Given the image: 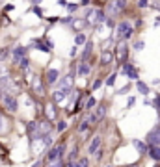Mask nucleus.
<instances>
[{"mask_svg":"<svg viewBox=\"0 0 160 167\" xmlns=\"http://www.w3.org/2000/svg\"><path fill=\"white\" fill-rule=\"evenodd\" d=\"M102 156H104V151H102V147H101V149L97 151V154H95V160H97V162H101V160H102Z\"/></svg>","mask_w":160,"mask_h":167,"instance_id":"473e14b6","label":"nucleus"},{"mask_svg":"<svg viewBox=\"0 0 160 167\" xmlns=\"http://www.w3.org/2000/svg\"><path fill=\"white\" fill-rule=\"evenodd\" d=\"M136 104V99L134 97H128V100H127V108H132Z\"/></svg>","mask_w":160,"mask_h":167,"instance_id":"f704fd0d","label":"nucleus"},{"mask_svg":"<svg viewBox=\"0 0 160 167\" xmlns=\"http://www.w3.org/2000/svg\"><path fill=\"white\" fill-rule=\"evenodd\" d=\"M0 102H2V108L6 111H9V113H17L19 111V102H17V99L13 97L11 93H4L2 99H0Z\"/></svg>","mask_w":160,"mask_h":167,"instance_id":"f03ea898","label":"nucleus"},{"mask_svg":"<svg viewBox=\"0 0 160 167\" xmlns=\"http://www.w3.org/2000/svg\"><path fill=\"white\" fill-rule=\"evenodd\" d=\"M101 85H102V80L99 78V80H95V82H93V85H91V89H93V91H95V89H99Z\"/></svg>","mask_w":160,"mask_h":167,"instance_id":"72a5a7b5","label":"nucleus"},{"mask_svg":"<svg viewBox=\"0 0 160 167\" xmlns=\"http://www.w3.org/2000/svg\"><path fill=\"white\" fill-rule=\"evenodd\" d=\"M95 22H99V24H101V22H106V13L102 9H97L95 11Z\"/></svg>","mask_w":160,"mask_h":167,"instance_id":"393cba45","label":"nucleus"},{"mask_svg":"<svg viewBox=\"0 0 160 167\" xmlns=\"http://www.w3.org/2000/svg\"><path fill=\"white\" fill-rule=\"evenodd\" d=\"M45 78H47V80H45L47 84L54 85V84L60 80V71H58V69H49V71H47V74H45Z\"/></svg>","mask_w":160,"mask_h":167,"instance_id":"9b49d317","label":"nucleus"},{"mask_svg":"<svg viewBox=\"0 0 160 167\" xmlns=\"http://www.w3.org/2000/svg\"><path fill=\"white\" fill-rule=\"evenodd\" d=\"M153 106H154V110H156V113H158V117H160V93L154 97V100H153Z\"/></svg>","mask_w":160,"mask_h":167,"instance_id":"cd10ccee","label":"nucleus"},{"mask_svg":"<svg viewBox=\"0 0 160 167\" xmlns=\"http://www.w3.org/2000/svg\"><path fill=\"white\" fill-rule=\"evenodd\" d=\"M11 58H13L15 63L20 61L22 58H26V49H24V46H15V49L11 50Z\"/></svg>","mask_w":160,"mask_h":167,"instance_id":"ddd939ff","label":"nucleus"},{"mask_svg":"<svg viewBox=\"0 0 160 167\" xmlns=\"http://www.w3.org/2000/svg\"><path fill=\"white\" fill-rule=\"evenodd\" d=\"M143 46H145V43H143V41H136V45H134V49H136V50L140 52V50H143Z\"/></svg>","mask_w":160,"mask_h":167,"instance_id":"7c9ffc66","label":"nucleus"},{"mask_svg":"<svg viewBox=\"0 0 160 167\" xmlns=\"http://www.w3.org/2000/svg\"><path fill=\"white\" fill-rule=\"evenodd\" d=\"M58 2H60V6H67V2H65V0H58Z\"/></svg>","mask_w":160,"mask_h":167,"instance_id":"ea45409f","label":"nucleus"},{"mask_svg":"<svg viewBox=\"0 0 160 167\" xmlns=\"http://www.w3.org/2000/svg\"><path fill=\"white\" fill-rule=\"evenodd\" d=\"M154 167H160V163H154Z\"/></svg>","mask_w":160,"mask_h":167,"instance_id":"37998d69","label":"nucleus"},{"mask_svg":"<svg viewBox=\"0 0 160 167\" xmlns=\"http://www.w3.org/2000/svg\"><path fill=\"white\" fill-rule=\"evenodd\" d=\"M158 22H160V17H158Z\"/></svg>","mask_w":160,"mask_h":167,"instance_id":"c03bdc74","label":"nucleus"},{"mask_svg":"<svg viewBox=\"0 0 160 167\" xmlns=\"http://www.w3.org/2000/svg\"><path fill=\"white\" fill-rule=\"evenodd\" d=\"M67 152V145L65 141H60V143H54V145L47 151V154H45V162H52V160H63Z\"/></svg>","mask_w":160,"mask_h":167,"instance_id":"f257e3e1","label":"nucleus"},{"mask_svg":"<svg viewBox=\"0 0 160 167\" xmlns=\"http://www.w3.org/2000/svg\"><path fill=\"white\" fill-rule=\"evenodd\" d=\"M132 147L138 151L140 154H147V151H149V145L145 141H140V139H132Z\"/></svg>","mask_w":160,"mask_h":167,"instance_id":"4468645a","label":"nucleus"},{"mask_svg":"<svg viewBox=\"0 0 160 167\" xmlns=\"http://www.w3.org/2000/svg\"><path fill=\"white\" fill-rule=\"evenodd\" d=\"M76 52H78V50H76V46H73L71 52H69V54H71V58H75V56H76Z\"/></svg>","mask_w":160,"mask_h":167,"instance_id":"4c0bfd02","label":"nucleus"},{"mask_svg":"<svg viewBox=\"0 0 160 167\" xmlns=\"http://www.w3.org/2000/svg\"><path fill=\"white\" fill-rule=\"evenodd\" d=\"M113 58H116V56H113L112 50H102V54H101V63H102V65H110V63L113 61Z\"/></svg>","mask_w":160,"mask_h":167,"instance_id":"2eb2a0df","label":"nucleus"},{"mask_svg":"<svg viewBox=\"0 0 160 167\" xmlns=\"http://www.w3.org/2000/svg\"><path fill=\"white\" fill-rule=\"evenodd\" d=\"M106 111H108V108H106V104H97V117L99 119H104L106 117Z\"/></svg>","mask_w":160,"mask_h":167,"instance_id":"5701e85b","label":"nucleus"},{"mask_svg":"<svg viewBox=\"0 0 160 167\" xmlns=\"http://www.w3.org/2000/svg\"><path fill=\"white\" fill-rule=\"evenodd\" d=\"M145 143H147V145H160V125H156L154 128H151L147 132Z\"/></svg>","mask_w":160,"mask_h":167,"instance_id":"423d86ee","label":"nucleus"},{"mask_svg":"<svg viewBox=\"0 0 160 167\" xmlns=\"http://www.w3.org/2000/svg\"><path fill=\"white\" fill-rule=\"evenodd\" d=\"M91 49H93V43L91 41H86V46H84V52H82V61H86L91 54Z\"/></svg>","mask_w":160,"mask_h":167,"instance_id":"a211bd4d","label":"nucleus"},{"mask_svg":"<svg viewBox=\"0 0 160 167\" xmlns=\"http://www.w3.org/2000/svg\"><path fill=\"white\" fill-rule=\"evenodd\" d=\"M101 147H102V136H101V134H95L93 137H91L89 145H87V154H89V156H95Z\"/></svg>","mask_w":160,"mask_h":167,"instance_id":"39448f33","label":"nucleus"},{"mask_svg":"<svg viewBox=\"0 0 160 167\" xmlns=\"http://www.w3.org/2000/svg\"><path fill=\"white\" fill-rule=\"evenodd\" d=\"M89 71H91V67H89L86 61H80V63H78V76H87Z\"/></svg>","mask_w":160,"mask_h":167,"instance_id":"f3484780","label":"nucleus"},{"mask_svg":"<svg viewBox=\"0 0 160 167\" xmlns=\"http://www.w3.org/2000/svg\"><path fill=\"white\" fill-rule=\"evenodd\" d=\"M86 121H87V123H89L91 126H97L101 119L97 117V113H87V115H86Z\"/></svg>","mask_w":160,"mask_h":167,"instance_id":"aec40b11","label":"nucleus"},{"mask_svg":"<svg viewBox=\"0 0 160 167\" xmlns=\"http://www.w3.org/2000/svg\"><path fill=\"white\" fill-rule=\"evenodd\" d=\"M76 163H78V167H89V158L87 156H82V158L76 160Z\"/></svg>","mask_w":160,"mask_h":167,"instance_id":"a878e982","label":"nucleus"},{"mask_svg":"<svg viewBox=\"0 0 160 167\" xmlns=\"http://www.w3.org/2000/svg\"><path fill=\"white\" fill-rule=\"evenodd\" d=\"M76 9H78V4H73V2L67 4V11H69V13H73V11H76Z\"/></svg>","mask_w":160,"mask_h":167,"instance_id":"2f4dec72","label":"nucleus"},{"mask_svg":"<svg viewBox=\"0 0 160 167\" xmlns=\"http://www.w3.org/2000/svg\"><path fill=\"white\" fill-rule=\"evenodd\" d=\"M147 156H149L154 163H160V145H149Z\"/></svg>","mask_w":160,"mask_h":167,"instance_id":"f8f14e48","label":"nucleus"},{"mask_svg":"<svg viewBox=\"0 0 160 167\" xmlns=\"http://www.w3.org/2000/svg\"><path fill=\"white\" fill-rule=\"evenodd\" d=\"M86 41H87L86 34H76V37H75V43H76V45H84Z\"/></svg>","mask_w":160,"mask_h":167,"instance_id":"bb28decb","label":"nucleus"},{"mask_svg":"<svg viewBox=\"0 0 160 167\" xmlns=\"http://www.w3.org/2000/svg\"><path fill=\"white\" fill-rule=\"evenodd\" d=\"M127 167H138V165H127Z\"/></svg>","mask_w":160,"mask_h":167,"instance_id":"79ce46f5","label":"nucleus"},{"mask_svg":"<svg viewBox=\"0 0 160 167\" xmlns=\"http://www.w3.org/2000/svg\"><path fill=\"white\" fill-rule=\"evenodd\" d=\"M67 126H69V123H67V121H63V119H61V121H58V123H56L54 130H56L58 134H61V132H65V130H67Z\"/></svg>","mask_w":160,"mask_h":167,"instance_id":"412c9836","label":"nucleus"},{"mask_svg":"<svg viewBox=\"0 0 160 167\" xmlns=\"http://www.w3.org/2000/svg\"><path fill=\"white\" fill-rule=\"evenodd\" d=\"M32 2H34V4H37V2H41V0H32Z\"/></svg>","mask_w":160,"mask_h":167,"instance_id":"a19ab883","label":"nucleus"},{"mask_svg":"<svg viewBox=\"0 0 160 167\" xmlns=\"http://www.w3.org/2000/svg\"><path fill=\"white\" fill-rule=\"evenodd\" d=\"M116 60H117V65H125L127 63V58H128V46H127V43L123 41V43H119L117 46H116Z\"/></svg>","mask_w":160,"mask_h":167,"instance_id":"20e7f679","label":"nucleus"},{"mask_svg":"<svg viewBox=\"0 0 160 167\" xmlns=\"http://www.w3.org/2000/svg\"><path fill=\"white\" fill-rule=\"evenodd\" d=\"M116 78H117V74H116V73H112V74L106 78V85H108V87H112L113 84H116Z\"/></svg>","mask_w":160,"mask_h":167,"instance_id":"c85d7f7f","label":"nucleus"},{"mask_svg":"<svg viewBox=\"0 0 160 167\" xmlns=\"http://www.w3.org/2000/svg\"><path fill=\"white\" fill-rule=\"evenodd\" d=\"M97 104H99V102H97V99H95V97H91V95H89V97L86 99V102H84V108H86V110H93Z\"/></svg>","mask_w":160,"mask_h":167,"instance_id":"6ab92c4d","label":"nucleus"},{"mask_svg":"<svg viewBox=\"0 0 160 167\" xmlns=\"http://www.w3.org/2000/svg\"><path fill=\"white\" fill-rule=\"evenodd\" d=\"M45 115H47V121L54 123L56 121V117H58V108H56V102H49L47 108H43Z\"/></svg>","mask_w":160,"mask_h":167,"instance_id":"0eeeda50","label":"nucleus"},{"mask_svg":"<svg viewBox=\"0 0 160 167\" xmlns=\"http://www.w3.org/2000/svg\"><path fill=\"white\" fill-rule=\"evenodd\" d=\"M45 167H65L63 160H52V162H45Z\"/></svg>","mask_w":160,"mask_h":167,"instance_id":"b1692460","label":"nucleus"},{"mask_svg":"<svg viewBox=\"0 0 160 167\" xmlns=\"http://www.w3.org/2000/svg\"><path fill=\"white\" fill-rule=\"evenodd\" d=\"M32 89H34V93L37 95V97H45V84H43V78L35 76L34 82H32Z\"/></svg>","mask_w":160,"mask_h":167,"instance_id":"9d476101","label":"nucleus"},{"mask_svg":"<svg viewBox=\"0 0 160 167\" xmlns=\"http://www.w3.org/2000/svg\"><path fill=\"white\" fill-rule=\"evenodd\" d=\"M116 34H117V37L119 39H130L132 37V34H134V28H132V24L128 20H121L119 24L116 26Z\"/></svg>","mask_w":160,"mask_h":167,"instance_id":"7ed1b4c3","label":"nucleus"},{"mask_svg":"<svg viewBox=\"0 0 160 167\" xmlns=\"http://www.w3.org/2000/svg\"><path fill=\"white\" fill-rule=\"evenodd\" d=\"M123 74H127V78H130V80H134V82L140 80L138 71H136V67H134L132 63H125V65H123Z\"/></svg>","mask_w":160,"mask_h":167,"instance_id":"6e6552de","label":"nucleus"},{"mask_svg":"<svg viewBox=\"0 0 160 167\" xmlns=\"http://www.w3.org/2000/svg\"><path fill=\"white\" fill-rule=\"evenodd\" d=\"M65 167H78V163H76V162H67Z\"/></svg>","mask_w":160,"mask_h":167,"instance_id":"e433bc0d","label":"nucleus"},{"mask_svg":"<svg viewBox=\"0 0 160 167\" xmlns=\"http://www.w3.org/2000/svg\"><path fill=\"white\" fill-rule=\"evenodd\" d=\"M136 89H138V93H140V95H143V97H147V95L151 93L149 85H147L145 82H142V80H138V82H136Z\"/></svg>","mask_w":160,"mask_h":167,"instance_id":"dca6fc26","label":"nucleus"},{"mask_svg":"<svg viewBox=\"0 0 160 167\" xmlns=\"http://www.w3.org/2000/svg\"><path fill=\"white\" fill-rule=\"evenodd\" d=\"M69 87H67V89H56L54 93H52V102H56V104H61L67 97H69Z\"/></svg>","mask_w":160,"mask_h":167,"instance_id":"1a4fd4ad","label":"nucleus"},{"mask_svg":"<svg viewBox=\"0 0 160 167\" xmlns=\"http://www.w3.org/2000/svg\"><path fill=\"white\" fill-rule=\"evenodd\" d=\"M147 6H149L147 0H138V8H147Z\"/></svg>","mask_w":160,"mask_h":167,"instance_id":"c9c22d12","label":"nucleus"},{"mask_svg":"<svg viewBox=\"0 0 160 167\" xmlns=\"http://www.w3.org/2000/svg\"><path fill=\"white\" fill-rule=\"evenodd\" d=\"M8 130H9V123L4 119V115L0 113V134H6Z\"/></svg>","mask_w":160,"mask_h":167,"instance_id":"4be33fe9","label":"nucleus"},{"mask_svg":"<svg viewBox=\"0 0 160 167\" xmlns=\"http://www.w3.org/2000/svg\"><path fill=\"white\" fill-rule=\"evenodd\" d=\"M19 63H20V69H28V67H30V60H28V58H22Z\"/></svg>","mask_w":160,"mask_h":167,"instance_id":"c756f323","label":"nucleus"},{"mask_svg":"<svg viewBox=\"0 0 160 167\" xmlns=\"http://www.w3.org/2000/svg\"><path fill=\"white\" fill-rule=\"evenodd\" d=\"M89 4V0H82V2H80V6H87Z\"/></svg>","mask_w":160,"mask_h":167,"instance_id":"58836bf2","label":"nucleus"}]
</instances>
